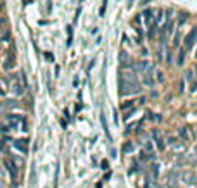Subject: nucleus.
Masks as SVG:
<instances>
[{
    "mask_svg": "<svg viewBox=\"0 0 197 188\" xmlns=\"http://www.w3.org/2000/svg\"><path fill=\"white\" fill-rule=\"evenodd\" d=\"M133 67H135V71H145V69L149 67V62H145V61H142V62L135 64Z\"/></svg>",
    "mask_w": 197,
    "mask_h": 188,
    "instance_id": "obj_15",
    "label": "nucleus"
},
{
    "mask_svg": "<svg viewBox=\"0 0 197 188\" xmlns=\"http://www.w3.org/2000/svg\"><path fill=\"white\" fill-rule=\"evenodd\" d=\"M130 105H133V102H125V104L121 105V107H123V109H128Z\"/></svg>",
    "mask_w": 197,
    "mask_h": 188,
    "instance_id": "obj_26",
    "label": "nucleus"
},
{
    "mask_svg": "<svg viewBox=\"0 0 197 188\" xmlns=\"http://www.w3.org/2000/svg\"><path fill=\"white\" fill-rule=\"evenodd\" d=\"M178 42H180V31H176L175 38H173V47H178Z\"/></svg>",
    "mask_w": 197,
    "mask_h": 188,
    "instance_id": "obj_20",
    "label": "nucleus"
},
{
    "mask_svg": "<svg viewBox=\"0 0 197 188\" xmlns=\"http://www.w3.org/2000/svg\"><path fill=\"white\" fill-rule=\"evenodd\" d=\"M4 164H5V169L9 171V174H11L12 181H16V180H17V164H16L12 159H9V157L5 159V162H4Z\"/></svg>",
    "mask_w": 197,
    "mask_h": 188,
    "instance_id": "obj_5",
    "label": "nucleus"
},
{
    "mask_svg": "<svg viewBox=\"0 0 197 188\" xmlns=\"http://www.w3.org/2000/svg\"><path fill=\"white\" fill-rule=\"evenodd\" d=\"M178 176H180L178 171H169V173L166 174V187L168 188H176L178 187Z\"/></svg>",
    "mask_w": 197,
    "mask_h": 188,
    "instance_id": "obj_6",
    "label": "nucleus"
},
{
    "mask_svg": "<svg viewBox=\"0 0 197 188\" xmlns=\"http://www.w3.org/2000/svg\"><path fill=\"white\" fill-rule=\"evenodd\" d=\"M178 91H180V93L183 91V81H180V86H178Z\"/></svg>",
    "mask_w": 197,
    "mask_h": 188,
    "instance_id": "obj_28",
    "label": "nucleus"
},
{
    "mask_svg": "<svg viewBox=\"0 0 197 188\" xmlns=\"http://www.w3.org/2000/svg\"><path fill=\"white\" fill-rule=\"evenodd\" d=\"M45 59H47V61H50V62H52V61H54V55H52L50 52H45Z\"/></svg>",
    "mask_w": 197,
    "mask_h": 188,
    "instance_id": "obj_24",
    "label": "nucleus"
},
{
    "mask_svg": "<svg viewBox=\"0 0 197 188\" xmlns=\"http://www.w3.org/2000/svg\"><path fill=\"white\" fill-rule=\"evenodd\" d=\"M0 148H4V142L2 140H0Z\"/></svg>",
    "mask_w": 197,
    "mask_h": 188,
    "instance_id": "obj_30",
    "label": "nucleus"
},
{
    "mask_svg": "<svg viewBox=\"0 0 197 188\" xmlns=\"http://www.w3.org/2000/svg\"><path fill=\"white\" fill-rule=\"evenodd\" d=\"M154 71H156V67L149 64L147 71H145V74H144V83H145V86H152V85H154V79H152V74H154Z\"/></svg>",
    "mask_w": 197,
    "mask_h": 188,
    "instance_id": "obj_8",
    "label": "nucleus"
},
{
    "mask_svg": "<svg viewBox=\"0 0 197 188\" xmlns=\"http://www.w3.org/2000/svg\"><path fill=\"white\" fill-rule=\"evenodd\" d=\"M12 143H14V148H17L19 152L23 154L28 152V140H14Z\"/></svg>",
    "mask_w": 197,
    "mask_h": 188,
    "instance_id": "obj_9",
    "label": "nucleus"
},
{
    "mask_svg": "<svg viewBox=\"0 0 197 188\" xmlns=\"http://www.w3.org/2000/svg\"><path fill=\"white\" fill-rule=\"evenodd\" d=\"M195 38H197V28H194L189 35L185 36V49H187V50L192 49V47H194V43H195Z\"/></svg>",
    "mask_w": 197,
    "mask_h": 188,
    "instance_id": "obj_7",
    "label": "nucleus"
},
{
    "mask_svg": "<svg viewBox=\"0 0 197 188\" xmlns=\"http://www.w3.org/2000/svg\"><path fill=\"white\" fill-rule=\"evenodd\" d=\"M178 135H180V138H182V143H185V145H187V142L190 140L189 131H187L185 128H178Z\"/></svg>",
    "mask_w": 197,
    "mask_h": 188,
    "instance_id": "obj_10",
    "label": "nucleus"
},
{
    "mask_svg": "<svg viewBox=\"0 0 197 188\" xmlns=\"http://www.w3.org/2000/svg\"><path fill=\"white\" fill-rule=\"evenodd\" d=\"M133 143H132V142H126V143H125V145H123V152L125 154H130V152H133Z\"/></svg>",
    "mask_w": 197,
    "mask_h": 188,
    "instance_id": "obj_16",
    "label": "nucleus"
},
{
    "mask_svg": "<svg viewBox=\"0 0 197 188\" xmlns=\"http://www.w3.org/2000/svg\"><path fill=\"white\" fill-rule=\"evenodd\" d=\"M12 90L16 91V95H21V93H23V86H21L19 83H17V81H16V83L12 85Z\"/></svg>",
    "mask_w": 197,
    "mask_h": 188,
    "instance_id": "obj_18",
    "label": "nucleus"
},
{
    "mask_svg": "<svg viewBox=\"0 0 197 188\" xmlns=\"http://www.w3.org/2000/svg\"><path fill=\"white\" fill-rule=\"evenodd\" d=\"M152 14H154L152 9H147V10L144 12V21H145V24H152Z\"/></svg>",
    "mask_w": 197,
    "mask_h": 188,
    "instance_id": "obj_13",
    "label": "nucleus"
},
{
    "mask_svg": "<svg viewBox=\"0 0 197 188\" xmlns=\"http://www.w3.org/2000/svg\"><path fill=\"white\" fill-rule=\"evenodd\" d=\"M5 121H7L9 128H12V130L19 128V126H21L23 130H28V128H26V121H24V118H21L19 114H7V116H5Z\"/></svg>",
    "mask_w": 197,
    "mask_h": 188,
    "instance_id": "obj_2",
    "label": "nucleus"
},
{
    "mask_svg": "<svg viewBox=\"0 0 197 188\" xmlns=\"http://www.w3.org/2000/svg\"><path fill=\"white\" fill-rule=\"evenodd\" d=\"M73 42V26H68V47H71Z\"/></svg>",
    "mask_w": 197,
    "mask_h": 188,
    "instance_id": "obj_19",
    "label": "nucleus"
},
{
    "mask_svg": "<svg viewBox=\"0 0 197 188\" xmlns=\"http://www.w3.org/2000/svg\"><path fill=\"white\" fill-rule=\"evenodd\" d=\"M2 9H4V5H2V4H0V12H2Z\"/></svg>",
    "mask_w": 197,
    "mask_h": 188,
    "instance_id": "obj_32",
    "label": "nucleus"
},
{
    "mask_svg": "<svg viewBox=\"0 0 197 188\" xmlns=\"http://www.w3.org/2000/svg\"><path fill=\"white\" fill-rule=\"evenodd\" d=\"M182 181L185 183V185H189V187H195L197 185L195 173H192V171H183L182 173Z\"/></svg>",
    "mask_w": 197,
    "mask_h": 188,
    "instance_id": "obj_4",
    "label": "nucleus"
},
{
    "mask_svg": "<svg viewBox=\"0 0 197 188\" xmlns=\"http://www.w3.org/2000/svg\"><path fill=\"white\" fill-rule=\"evenodd\" d=\"M178 66H183V62H185V50H180L178 52Z\"/></svg>",
    "mask_w": 197,
    "mask_h": 188,
    "instance_id": "obj_17",
    "label": "nucleus"
},
{
    "mask_svg": "<svg viewBox=\"0 0 197 188\" xmlns=\"http://www.w3.org/2000/svg\"><path fill=\"white\" fill-rule=\"evenodd\" d=\"M4 67H5V69H12V67H14V55H12V52L7 55L5 62H4Z\"/></svg>",
    "mask_w": 197,
    "mask_h": 188,
    "instance_id": "obj_12",
    "label": "nucleus"
},
{
    "mask_svg": "<svg viewBox=\"0 0 197 188\" xmlns=\"http://www.w3.org/2000/svg\"><path fill=\"white\" fill-rule=\"evenodd\" d=\"M152 136H154V140H156V145H157V148H159V150H162V148H164V143H162L161 135H159V133L154 130V131H152Z\"/></svg>",
    "mask_w": 197,
    "mask_h": 188,
    "instance_id": "obj_11",
    "label": "nucleus"
},
{
    "mask_svg": "<svg viewBox=\"0 0 197 188\" xmlns=\"http://www.w3.org/2000/svg\"><path fill=\"white\" fill-rule=\"evenodd\" d=\"M192 91H197V83L192 85Z\"/></svg>",
    "mask_w": 197,
    "mask_h": 188,
    "instance_id": "obj_29",
    "label": "nucleus"
},
{
    "mask_svg": "<svg viewBox=\"0 0 197 188\" xmlns=\"http://www.w3.org/2000/svg\"><path fill=\"white\" fill-rule=\"evenodd\" d=\"M5 105H9V107H16L17 102H16V100H9V102H5Z\"/></svg>",
    "mask_w": 197,
    "mask_h": 188,
    "instance_id": "obj_25",
    "label": "nucleus"
},
{
    "mask_svg": "<svg viewBox=\"0 0 197 188\" xmlns=\"http://www.w3.org/2000/svg\"><path fill=\"white\" fill-rule=\"evenodd\" d=\"M185 19H187V14H180V19H178V24H183V22H185Z\"/></svg>",
    "mask_w": 197,
    "mask_h": 188,
    "instance_id": "obj_23",
    "label": "nucleus"
},
{
    "mask_svg": "<svg viewBox=\"0 0 197 188\" xmlns=\"http://www.w3.org/2000/svg\"><path fill=\"white\" fill-rule=\"evenodd\" d=\"M185 78H187V79H192V73H190V71H187V73H185Z\"/></svg>",
    "mask_w": 197,
    "mask_h": 188,
    "instance_id": "obj_27",
    "label": "nucleus"
},
{
    "mask_svg": "<svg viewBox=\"0 0 197 188\" xmlns=\"http://www.w3.org/2000/svg\"><path fill=\"white\" fill-rule=\"evenodd\" d=\"M0 188H5L4 187V181H0Z\"/></svg>",
    "mask_w": 197,
    "mask_h": 188,
    "instance_id": "obj_31",
    "label": "nucleus"
},
{
    "mask_svg": "<svg viewBox=\"0 0 197 188\" xmlns=\"http://www.w3.org/2000/svg\"><path fill=\"white\" fill-rule=\"evenodd\" d=\"M106 9H107V2L104 0V4H102V7H100V16L106 14Z\"/></svg>",
    "mask_w": 197,
    "mask_h": 188,
    "instance_id": "obj_21",
    "label": "nucleus"
},
{
    "mask_svg": "<svg viewBox=\"0 0 197 188\" xmlns=\"http://www.w3.org/2000/svg\"><path fill=\"white\" fill-rule=\"evenodd\" d=\"M100 123H102V128H104V131H106L107 138H111V133H109V128H107V121H106V116H104V114L100 116Z\"/></svg>",
    "mask_w": 197,
    "mask_h": 188,
    "instance_id": "obj_14",
    "label": "nucleus"
},
{
    "mask_svg": "<svg viewBox=\"0 0 197 188\" xmlns=\"http://www.w3.org/2000/svg\"><path fill=\"white\" fill-rule=\"evenodd\" d=\"M157 174H159V166L154 164V166L147 171V174H145V188L154 187L156 183H157Z\"/></svg>",
    "mask_w": 197,
    "mask_h": 188,
    "instance_id": "obj_3",
    "label": "nucleus"
},
{
    "mask_svg": "<svg viewBox=\"0 0 197 188\" xmlns=\"http://www.w3.org/2000/svg\"><path fill=\"white\" fill-rule=\"evenodd\" d=\"M142 86H138L137 81H121L120 93L121 95H133V93H140Z\"/></svg>",
    "mask_w": 197,
    "mask_h": 188,
    "instance_id": "obj_1",
    "label": "nucleus"
},
{
    "mask_svg": "<svg viewBox=\"0 0 197 188\" xmlns=\"http://www.w3.org/2000/svg\"><path fill=\"white\" fill-rule=\"evenodd\" d=\"M175 143H176V138H175V136H168V145L173 147Z\"/></svg>",
    "mask_w": 197,
    "mask_h": 188,
    "instance_id": "obj_22",
    "label": "nucleus"
}]
</instances>
